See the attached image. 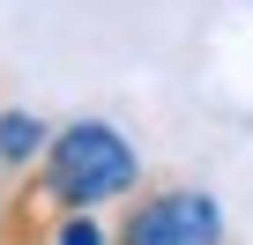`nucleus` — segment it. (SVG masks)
<instances>
[{
  "instance_id": "1",
  "label": "nucleus",
  "mask_w": 253,
  "mask_h": 245,
  "mask_svg": "<svg viewBox=\"0 0 253 245\" xmlns=\"http://www.w3.org/2000/svg\"><path fill=\"white\" fill-rule=\"evenodd\" d=\"M134 186H142V156H134V141H126L119 127H104V119H75V127H52L45 156L23 171L15 208H38V215H30L15 238H45V230H52V215L126 201Z\"/></svg>"
},
{
  "instance_id": "3",
  "label": "nucleus",
  "mask_w": 253,
  "mask_h": 245,
  "mask_svg": "<svg viewBox=\"0 0 253 245\" xmlns=\"http://www.w3.org/2000/svg\"><path fill=\"white\" fill-rule=\"evenodd\" d=\"M45 141H52V127L38 111H0V178H23L45 156Z\"/></svg>"
},
{
  "instance_id": "2",
  "label": "nucleus",
  "mask_w": 253,
  "mask_h": 245,
  "mask_svg": "<svg viewBox=\"0 0 253 245\" xmlns=\"http://www.w3.org/2000/svg\"><path fill=\"white\" fill-rule=\"evenodd\" d=\"M119 238L126 245H216L223 238V208H216V193L164 186V193H142L119 215Z\"/></svg>"
}]
</instances>
